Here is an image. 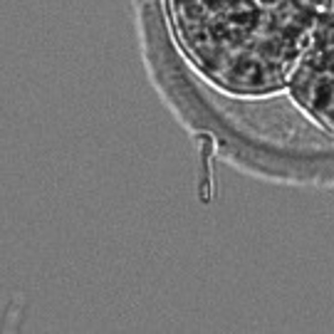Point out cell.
<instances>
[{"instance_id":"obj_1","label":"cell","mask_w":334,"mask_h":334,"mask_svg":"<svg viewBox=\"0 0 334 334\" xmlns=\"http://www.w3.org/2000/svg\"><path fill=\"white\" fill-rule=\"evenodd\" d=\"M203 161H206V169H208V166H211V144H208V149H206V156H203ZM201 198H203V201H208V198H211V171H206V183H203Z\"/></svg>"}]
</instances>
